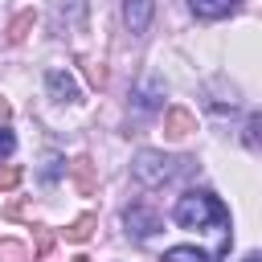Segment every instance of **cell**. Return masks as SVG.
Wrapping results in <instances>:
<instances>
[{"label":"cell","instance_id":"obj_11","mask_svg":"<svg viewBox=\"0 0 262 262\" xmlns=\"http://www.w3.org/2000/svg\"><path fill=\"white\" fill-rule=\"evenodd\" d=\"M90 229H94V217L86 213V217H78V221L66 229V237H70V242H86V237H90Z\"/></svg>","mask_w":262,"mask_h":262},{"label":"cell","instance_id":"obj_15","mask_svg":"<svg viewBox=\"0 0 262 262\" xmlns=\"http://www.w3.org/2000/svg\"><path fill=\"white\" fill-rule=\"evenodd\" d=\"M16 180H20V168H16V164H8V168L0 172V192H8V188H16Z\"/></svg>","mask_w":262,"mask_h":262},{"label":"cell","instance_id":"obj_2","mask_svg":"<svg viewBox=\"0 0 262 262\" xmlns=\"http://www.w3.org/2000/svg\"><path fill=\"white\" fill-rule=\"evenodd\" d=\"M192 168H196V160H188V156H164V151H139L131 160V176H135L139 188H164V184L188 176Z\"/></svg>","mask_w":262,"mask_h":262},{"label":"cell","instance_id":"obj_3","mask_svg":"<svg viewBox=\"0 0 262 262\" xmlns=\"http://www.w3.org/2000/svg\"><path fill=\"white\" fill-rule=\"evenodd\" d=\"M123 225H127V233H131V237L147 242L156 229H164V217H160L156 209H147V205H131V209L123 213Z\"/></svg>","mask_w":262,"mask_h":262},{"label":"cell","instance_id":"obj_14","mask_svg":"<svg viewBox=\"0 0 262 262\" xmlns=\"http://www.w3.org/2000/svg\"><path fill=\"white\" fill-rule=\"evenodd\" d=\"M29 25H33V12H20V16H16V20H12V25H8V41H20V37H25V29H29Z\"/></svg>","mask_w":262,"mask_h":262},{"label":"cell","instance_id":"obj_19","mask_svg":"<svg viewBox=\"0 0 262 262\" xmlns=\"http://www.w3.org/2000/svg\"><path fill=\"white\" fill-rule=\"evenodd\" d=\"M242 262H258V254H250V258H242Z\"/></svg>","mask_w":262,"mask_h":262},{"label":"cell","instance_id":"obj_8","mask_svg":"<svg viewBox=\"0 0 262 262\" xmlns=\"http://www.w3.org/2000/svg\"><path fill=\"white\" fill-rule=\"evenodd\" d=\"M237 8V0H188V12L196 20H221Z\"/></svg>","mask_w":262,"mask_h":262},{"label":"cell","instance_id":"obj_7","mask_svg":"<svg viewBox=\"0 0 262 262\" xmlns=\"http://www.w3.org/2000/svg\"><path fill=\"white\" fill-rule=\"evenodd\" d=\"M192 131H196L192 111H184V106H168V111H164V135H168V139H184V135H192Z\"/></svg>","mask_w":262,"mask_h":262},{"label":"cell","instance_id":"obj_16","mask_svg":"<svg viewBox=\"0 0 262 262\" xmlns=\"http://www.w3.org/2000/svg\"><path fill=\"white\" fill-rule=\"evenodd\" d=\"M12 147H16V135L0 123V160H4V156H12Z\"/></svg>","mask_w":262,"mask_h":262},{"label":"cell","instance_id":"obj_12","mask_svg":"<svg viewBox=\"0 0 262 262\" xmlns=\"http://www.w3.org/2000/svg\"><path fill=\"white\" fill-rule=\"evenodd\" d=\"M25 258H29V250L20 242H8V237L0 242V262H25Z\"/></svg>","mask_w":262,"mask_h":262},{"label":"cell","instance_id":"obj_10","mask_svg":"<svg viewBox=\"0 0 262 262\" xmlns=\"http://www.w3.org/2000/svg\"><path fill=\"white\" fill-rule=\"evenodd\" d=\"M164 262H213V254H205V250H196V246H172V250L164 254Z\"/></svg>","mask_w":262,"mask_h":262},{"label":"cell","instance_id":"obj_18","mask_svg":"<svg viewBox=\"0 0 262 262\" xmlns=\"http://www.w3.org/2000/svg\"><path fill=\"white\" fill-rule=\"evenodd\" d=\"M8 115H12V106H8L4 98H0V119H8Z\"/></svg>","mask_w":262,"mask_h":262},{"label":"cell","instance_id":"obj_9","mask_svg":"<svg viewBox=\"0 0 262 262\" xmlns=\"http://www.w3.org/2000/svg\"><path fill=\"white\" fill-rule=\"evenodd\" d=\"M70 176H74L78 192H94V164H90L86 156H78V160L70 164Z\"/></svg>","mask_w":262,"mask_h":262},{"label":"cell","instance_id":"obj_6","mask_svg":"<svg viewBox=\"0 0 262 262\" xmlns=\"http://www.w3.org/2000/svg\"><path fill=\"white\" fill-rule=\"evenodd\" d=\"M135 115H151V111H160L164 106V82L160 78H147L139 90H135Z\"/></svg>","mask_w":262,"mask_h":262},{"label":"cell","instance_id":"obj_4","mask_svg":"<svg viewBox=\"0 0 262 262\" xmlns=\"http://www.w3.org/2000/svg\"><path fill=\"white\" fill-rule=\"evenodd\" d=\"M151 12H156V0H123V25L131 29V37H143L147 33Z\"/></svg>","mask_w":262,"mask_h":262},{"label":"cell","instance_id":"obj_5","mask_svg":"<svg viewBox=\"0 0 262 262\" xmlns=\"http://www.w3.org/2000/svg\"><path fill=\"white\" fill-rule=\"evenodd\" d=\"M45 90L53 102H78V82L70 70H49L45 74Z\"/></svg>","mask_w":262,"mask_h":262},{"label":"cell","instance_id":"obj_1","mask_svg":"<svg viewBox=\"0 0 262 262\" xmlns=\"http://www.w3.org/2000/svg\"><path fill=\"white\" fill-rule=\"evenodd\" d=\"M172 217H176V225L180 229H221V233H229V209L213 196V192H184L180 201H176V209H172Z\"/></svg>","mask_w":262,"mask_h":262},{"label":"cell","instance_id":"obj_17","mask_svg":"<svg viewBox=\"0 0 262 262\" xmlns=\"http://www.w3.org/2000/svg\"><path fill=\"white\" fill-rule=\"evenodd\" d=\"M49 246H53V237L41 229V233H37V254H49Z\"/></svg>","mask_w":262,"mask_h":262},{"label":"cell","instance_id":"obj_13","mask_svg":"<svg viewBox=\"0 0 262 262\" xmlns=\"http://www.w3.org/2000/svg\"><path fill=\"white\" fill-rule=\"evenodd\" d=\"M258 127H262V115L250 111V119H246V147L250 151H258Z\"/></svg>","mask_w":262,"mask_h":262}]
</instances>
